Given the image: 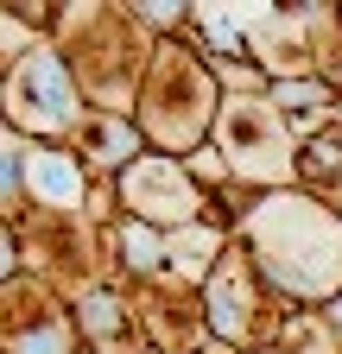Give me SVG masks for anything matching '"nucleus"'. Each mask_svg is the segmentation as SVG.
<instances>
[{
  "label": "nucleus",
  "instance_id": "nucleus-1",
  "mask_svg": "<svg viewBox=\"0 0 342 354\" xmlns=\"http://www.w3.org/2000/svg\"><path fill=\"white\" fill-rule=\"evenodd\" d=\"M26 88H32V114H38V120H64V114H70V88H64L57 64L38 57V64L19 76V95H26Z\"/></svg>",
  "mask_w": 342,
  "mask_h": 354
},
{
  "label": "nucleus",
  "instance_id": "nucleus-3",
  "mask_svg": "<svg viewBox=\"0 0 342 354\" xmlns=\"http://www.w3.org/2000/svg\"><path fill=\"white\" fill-rule=\"evenodd\" d=\"M26 354H57V335H32V342H26Z\"/></svg>",
  "mask_w": 342,
  "mask_h": 354
},
{
  "label": "nucleus",
  "instance_id": "nucleus-4",
  "mask_svg": "<svg viewBox=\"0 0 342 354\" xmlns=\"http://www.w3.org/2000/svg\"><path fill=\"white\" fill-rule=\"evenodd\" d=\"M13 190V152H0V196Z\"/></svg>",
  "mask_w": 342,
  "mask_h": 354
},
{
  "label": "nucleus",
  "instance_id": "nucleus-2",
  "mask_svg": "<svg viewBox=\"0 0 342 354\" xmlns=\"http://www.w3.org/2000/svg\"><path fill=\"white\" fill-rule=\"evenodd\" d=\"M32 184L45 190V196H76V171H70L64 158L45 152V158H32Z\"/></svg>",
  "mask_w": 342,
  "mask_h": 354
},
{
  "label": "nucleus",
  "instance_id": "nucleus-5",
  "mask_svg": "<svg viewBox=\"0 0 342 354\" xmlns=\"http://www.w3.org/2000/svg\"><path fill=\"white\" fill-rule=\"evenodd\" d=\"M146 7H152V19H171V13L184 7V0H146Z\"/></svg>",
  "mask_w": 342,
  "mask_h": 354
},
{
  "label": "nucleus",
  "instance_id": "nucleus-6",
  "mask_svg": "<svg viewBox=\"0 0 342 354\" xmlns=\"http://www.w3.org/2000/svg\"><path fill=\"white\" fill-rule=\"evenodd\" d=\"M0 272H7V247H0Z\"/></svg>",
  "mask_w": 342,
  "mask_h": 354
}]
</instances>
